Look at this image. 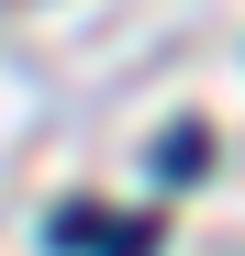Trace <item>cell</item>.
Returning a JSON list of instances; mask_svg holds the SVG:
<instances>
[{"label": "cell", "mask_w": 245, "mask_h": 256, "mask_svg": "<svg viewBox=\"0 0 245 256\" xmlns=\"http://www.w3.org/2000/svg\"><path fill=\"white\" fill-rule=\"evenodd\" d=\"M200 156H212V134H200V122H178V134H168V145H156V178H190V167H200Z\"/></svg>", "instance_id": "cell-1"}, {"label": "cell", "mask_w": 245, "mask_h": 256, "mask_svg": "<svg viewBox=\"0 0 245 256\" xmlns=\"http://www.w3.org/2000/svg\"><path fill=\"white\" fill-rule=\"evenodd\" d=\"M45 245H100V212H90V200H67L56 223H45Z\"/></svg>", "instance_id": "cell-2"}, {"label": "cell", "mask_w": 245, "mask_h": 256, "mask_svg": "<svg viewBox=\"0 0 245 256\" xmlns=\"http://www.w3.org/2000/svg\"><path fill=\"white\" fill-rule=\"evenodd\" d=\"M100 256H156V223H112V234H100Z\"/></svg>", "instance_id": "cell-3"}]
</instances>
